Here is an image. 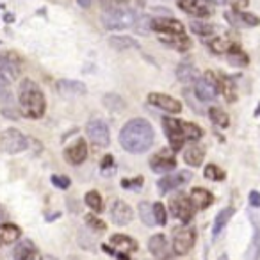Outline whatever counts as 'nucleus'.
I'll use <instances>...</instances> for the list:
<instances>
[{"instance_id":"obj_1","label":"nucleus","mask_w":260,"mask_h":260,"mask_svg":"<svg viewBox=\"0 0 260 260\" xmlns=\"http://www.w3.org/2000/svg\"><path fill=\"white\" fill-rule=\"evenodd\" d=\"M155 141V130L150 121L143 118H134L125 123L119 132V143L128 153H145L152 148Z\"/></svg>"},{"instance_id":"obj_2","label":"nucleus","mask_w":260,"mask_h":260,"mask_svg":"<svg viewBox=\"0 0 260 260\" xmlns=\"http://www.w3.org/2000/svg\"><path fill=\"white\" fill-rule=\"evenodd\" d=\"M18 104H20L22 114L29 119L43 118L45 111H47V100H45L43 91H41V87L30 79H23L22 82H20Z\"/></svg>"},{"instance_id":"obj_3","label":"nucleus","mask_w":260,"mask_h":260,"mask_svg":"<svg viewBox=\"0 0 260 260\" xmlns=\"http://www.w3.org/2000/svg\"><path fill=\"white\" fill-rule=\"evenodd\" d=\"M138 20V9H114V11H105L102 15V25L107 30H121L136 27Z\"/></svg>"},{"instance_id":"obj_4","label":"nucleus","mask_w":260,"mask_h":260,"mask_svg":"<svg viewBox=\"0 0 260 260\" xmlns=\"http://www.w3.org/2000/svg\"><path fill=\"white\" fill-rule=\"evenodd\" d=\"M29 148V141L18 128H6L0 134V150L9 155H16Z\"/></svg>"},{"instance_id":"obj_5","label":"nucleus","mask_w":260,"mask_h":260,"mask_svg":"<svg viewBox=\"0 0 260 260\" xmlns=\"http://www.w3.org/2000/svg\"><path fill=\"white\" fill-rule=\"evenodd\" d=\"M196 232L189 226H178L173 230V251L177 255H187L194 246Z\"/></svg>"},{"instance_id":"obj_6","label":"nucleus","mask_w":260,"mask_h":260,"mask_svg":"<svg viewBox=\"0 0 260 260\" xmlns=\"http://www.w3.org/2000/svg\"><path fill=\"white\" fill-rule=\"evenodd\" d=\"M170 210L177 219H180L182 223H189L194 217L196 207L192 205L191 198L185 194H178L175 198H171L170 202Z\"/></svg>"},{"instance_id":"obj_7","label":"nucleus","mask_w":260,"mask_h":260,"mask_svg":"<svg viewBox=\"0 0 260 260\" xmlns=\"http://www.w3.org/2000/svg\"><path fill=\"white\" fill-rule=\"evenodd\" d=\"M86 134L89 141L98 148H105L111 143V134H109V126L102 119H91L86 125Z\"/></svg>"},{"instance_id":"obj_8","label":"nucleus","mask_w":260,"mask_h":260,"mask_svg":"<svg viewBox=\"0 0 260 260\" xmlns=\"http://www.w3.org/2000/svg\"><path fill=\"white\" fill-rule=\"evenodd\" d=\"M162 126L164 132L168 136V141H170V150L173 153H177L178 150L184 148L185 138L182 134V125L178 119L175 118H162Z\"/></svg>"},{"instance_id":"obj_9","label":"nucleus","mask_w":260,"mask_h":260,"mask_svg":"<svg viewBox=\"0 0 260 260\" xmlns=\"http://www.w3.org/2000/svg\"><path fill=\"white\" fill-rule=\"evenodd\" d=\"M150 168L159 175L170 173L177 168V159H175L171 150H160L150 159Z\"/></svg>"},{"instance_id":"obj_10","label":"nucleus","mask_w":260,"mask_h":260,"mask_svg":"<svg viewBox=\"0 0 260 260\" xmlns=\"http://www.w3.org/2000/svg\"><path fill=\"white\" fill-rule=\"evenodd\" d=\"M191 178H192V175L189 173V171L182 170V171H177V173H171V175L162 177L159 182H157V187H159V192L166 194V192L173 191V189H178V187H182V185H185Z\"/></svg>"},{"instance_id":"obj_11","label":"nucleus","mask_w":260,"mask_h":260,"mask_svg":"<svg viewBox=\"0 0 260 260\" xmlns=\"http://www.w3.org/2000/svg\"><path fill=\"white\" fill-rule=\"evenodd\" d=\"M177 6L187 15L194 18H207L212 15V8L209 6L207 0H178Z\"/></svg>"},{"instance_id":"obj_12","label":"nucleus","mask_w":260,"mask_h":260,"mask_svg":"<svg viewBox=\"0 0 260 260\" xmlns=\"http://www.w3.org/2000/svg\"><path fill=\"white\" fill-rule=\"evenodd\" d=\"M148 104H152L153 107L162 109V111L170 112V114H178L182 112V104L177 98L170 96L164 93H150L148 94Z\"/></svg>"},{"instance_id":"obj_13","label":"nucleus","mask_w":260,"mask_h":260,"mask_svg":"<svg viewBox=\"0 0 260 260\" xmlns=\"http://www.w3.org/2000/svg\"><path fill=\"white\" fill-rule=\"evenodd\" d=\"M152 29L160 36H173V34H184V25L175 18H155L152 20Z\"/></svg>"},{"instance_id":"obj_14","label":"nucleus","mask_w":260,"mask_h":260,"mask_svg":"<svg viewBox=\"0 0 260 260\" xmlns=\"http://www.w3.org/2000/svg\"><path fill=\"white\" fill-rule=\"evenodd\" d=\"M111 219L116 226H126L132 221V209L123 200H116L111 207Z\"/></svg>"},{"instance_id":"obj_15","label":"nucleus","mask_w":260,"mask_h":260,"mask_svg":"<svg viewBox=\"0 0 260 260\" xmlns=\"http://www.w3.org/2000/svg\"><path fill=\"white\" fill-rule=\"evenodd\" d=\"M64 159L73 166H79L87 159V143L84 139H77L73 141L68 148L64 150Z\"/></svg>"},{"instance_id":"obj_16","label":"nucleus","mask_w":260,"mask_h":260,"mask_svg":"<svg viewBox=\"0 0 260 260\" xmlns=\"http://www.w3.org/2000/svg\"><path fill=\"white\" fill-rule=\"evenodd\" d=\"M57 91L66 98H75V96H84L87 93V87L80 80H68L62 79L57 82Z\"/></svg>"},{"instance_id":"obj_17","label":"nucleus","mask_w":260,"mask_h":260,"mask_svg":"<svg viewBox=\"0 0 260 260\" xmlns=\"http://www.w3.org/2000/svg\"><path fill=\"white\" fill-rule=\"evenodd\" d=\"M13 258L15 260H41L40 253L36 249V244H34L30 239H23L13 249Z\"/></svg>"},{"instance_id":"obj_18","label":"nucleus","mask_w":260,"mask_h":260,"mask_svg":"<svg viewBox=\"0 0 260 260\" xmlns=\"http://www.w3.org/2000/svg\"><path fill=\"white\" fill-rule=\"evenodd\" d=\"M189 198H191L192 205L196 207V210H205V209H209V207L212 205V202H214L212 192H210L209 189H203V187L191 189V194H189Z\"/></svg>"},{"instance_id":"obj_19","label":"nucleus","mask_w":260,"mask_h":260,"mask_svg":"<svg viewBox=\"0 0 260 260\" xmlns=\"http://www.w3.org/2000/svg\"><path fill=\"white\" fill-rule=\"evenodd\" d=\"M148 249L155 258H166L170 253V244H168V239L164 237V234L152 235L148 241Z\"/></svg>"},{"instance_id":"obj_20","label":"nucleus","mask_w":260,"mask_h":260,"mask_svg":"<svg viewBox=\"0 0 260 260\" xmlns=\"http://www.w3.org/2000/svg\"><path fill=\"white\" fill-rule=\"evenodd\" d=\"M194 93H196V96L200 98L202 102H212V100H216L217 98V89H216V86L214 84H210L207 79H198L194 82Z\"/></svg>"},{"instance_id":"obj_21","label":"nucleus","mask_w":260,"mask_h":260,"mask_svg":"<svg viewBox=\"0 0 260 260\" xmlns=\"http://www.w3.org/2000/svg\"><path fill=\"white\" fill-rule=\"evenodd\" d=\"M0 72L9 79H16L20 73V61L13 54H0Z\"/></svg>"},{"instance_id":"obj_22","label":"nucleus","mask_w":260,"mask_h":260,"mask_svg":"<svg viewBox=\"0 0 260 260\" xmlns=\"http://www.w3.org/2000/svg\"><path fill=\"white\" fill-rule=\"evenodd\" d=\"M104 11H114V9H141L145 6L143 0H100Z\"/></svg>"},{"instance_id":"obj_23","label":"nucleus","mask_w":260,"mask_h":260,"mask_svg":"<svg viewBox=\"0 0 260 260\" xmlns=\"http://www.w3.org/2000/svg\"><path fill=\"white\" fill-rule=\"evenodd\" d=\"M22 237L20 226L13 223H0V242L2 244H13Z\"/></svg>"},{"instance_id":"obj_24","label":"nucleus","mask_w":260,"mask_h":260,"mask_svg":"<svg viewBox=\"0 0 260 260\" xmlns=\"http://www.w3.org/2000/svg\"><path fill=\"white\" fill-rule=\"evenodd\" d=\"M160 43L175 48L178 52H185L191 48V40L185 34H173V36H160Z\"/></svg>"},{"instance_id":"obj_25","label":"nucleus","mask_w":260,"mask_h":260,"mask_svg":"<svg viewBox=\"0 0 260 260\" xmlns=\"http://www.w3.org/2000/svg\"><path fill=\"white\" fill-rule=\"evenodd\" d=\"M111 244L114 246L119 253H128V251H136V249H138V242H136L134 239H130L128 235H123V234L112 235Z\"/></svg>"},{"instance_id":"obj_26","label":"nucleus","mask_w":260,"mask_h":260,"mask_svg":"<svg viewBox=\"0 0 260 260\" xmlns=\"http://www.w3.org/2000/svg\"><path fill=\"white\" fill-rule=\"evenodd\" d=\"M203 159H205V148H203V146H200V145H191L184 152V160L192 168L202 166Z\"/></svg>"},{"instance_id":"obj_27","label":"nucleus","mask_w":260,"mask_h":260,"mask_svg":"<svg viewBox=\"0 0 260 260\" xmlns=\"http://www.w3.org/2000/svg\"><path fill=\"white\" fill-rule=\"evenodd\" d=\"M232 20V23H235L237 27H258L260 25V18L251 13H244V11H235L234 16L226 15Z\"/></svg>"},{"instance_id":"obj_28","label":"nucleus","mask_w":260,"mask_h":260,"mask_svg":"<svg viewBox=\"0 0 260 260\" xmlns=\"http://www.w3.org/2000/svg\"><path fill=\"white\" fill-rule=\"evenodd\" d=\"M226 59L232 66H237V68H244V66L249 64L248 54H246L244 50H241L237 45H234V47L226 52Z\"/></svg>"},{"instance_id":"obj_29","label":"nucleus","mask_w":260,"mask_h":260,"mask_svg":"<svg viewBox=\"0 0 260 260\" xmlns=\"http://www.w3.org/2000/svg\"><path fill=\"white\" fill-rule=\"evenodd\" d=\"M232 216H234V209H232V207H226V209L219 210V214L216 216V221H214V226H212V237L214 239L223 232V228L228 224V221L232 219Z\"/></svg>"},{"instance_id":"obj_30","label":"nucleus","mask_w":260,"mask_h":260,"mask_svg":"<svg viewBox=\"0 0 260 260\" xmlns=\"http://www.w3.org/2000/svg\"><path fill=\"white\" fill-rule=\"evenodd\" d=\"M177 79L184 84H189V82H196L200 79V73L194 66L191 64H180L177 68Z\"/></svg>"},{"instance_id":"obj_31","label":"nucleus","mask_w":260,"mask_h":260,"mask_svg":"<svg viewBox=\"0 0 260 260\" xmlns=\"http://www.w3.org/2000/svg\"><path fill=\"white\" fill-rule=\"evenodd\" d=\"M109 45L116 50H128V48H138L139 43L128 36H111L109 38Z\"/></svg>"},{"instance_id":"obj_32","label":"nucleus","mask_w":260,"mask_h":260,"mask_svg":"<svg viewBox=\"0 0 260 260\" xmlns=\"http://www.w3.org/2000/svg\"><path fill=\"white\" fill-rule=\"evenodd\" d=\"M102 102H104L105 107L112 112H121V111H125V107H126L125 100H123L121 96H118V94H105V96L102 98Z\"/></svg>"},{"instance_id":"obj_33","label":"nucleus","mask_w":260,"mask_h":260,"mask_svg":"<svg viewBox=\"0 0 260 260\" xmlns=\"http://www.w3.org/2000/svg\"><path fill=\"white\" fill-rule=\"evenodd\" d=\"M209 118L212 119L214 125L221 126V128H226V126L230 125V118H228V114L219 107H210L209 109Z\"/></svg>"},{"instance_id":"obj_34","label":"nucleus","mask_w":260,"mask_h":260,"mask_svg":"<svg viewBox=\"0 0 260 260\" xmlns=\"http://www.w3.org/2000/svg\"><path fill=\"white\" fill-rule=\"evenodd\" d=\"M180 125H182V134H184L185 139H191V141H198V139H202L203 130L200 128L196 123L180 121Z\"/></svg>"},{"instance_id":"obj_35","label":"nucleus","mask_w":260,"mask_h":260,"mask_svg":"<svg viewBox=\"0 0 260 260\" xmlns=\"http://www.w3.org/2000/svg\"><path fill=\"white\" fill-rule=\"evenodd\" d=\"M84 202H86V205L89 207L93 212H102L104 210V202H102V196L98 191H87L86 196H84Z\"/></svg>"},{"instance_id":"obj_36","label":"nucleus","mask_w":260,"mask_h":260,"mask_svg":"<svg viewBox=\"0 0 260 260\" xmlns=\"http://www.w3.org/2000/svg\"><path fill=\"white\" fill-rule=\"evenodd\" d=\"M138 209H139V217H141L143 224H146V226H153V224H155V217H153L152 205H150L148 202H141Z\"/></svg>"},{"instance_id":"obj_37","label":"nucleus","mask_w":260,"mask_h":260,"mask_svg":"<svg viewBox=\"0 0 260 260\" xmlns=\"http://www.w3.org/2000/svg\"><path fill=\"white\" fill-rule=\"evenodd\" d=\"M232 47H234V43L228 40H223V38H214V40L209 41V48L214 54H226Z\"/></svg>"},{"instance_id":"obj_38","label":"nucleus","mask_w":260,"mask_h":260,"mask_svg":"<svg viewBox=\"0 0 260 260\" xmlns=\"http://www.w3.org/2000/svg\"><path fill=\"white\" fill-rule=\"evenodd\" d=\"M152 209H153V217H155V224H160V226H164V224L168 223L166 207L162 205V202H155L152 205Z\"/></svg>"},{"instance_id":"obj_39","label":"nucleus","mask_w":260,"mask_h":260,"mask_svg":"<svg viewBox=\"0 0 260 260\" xmlns=\"http://www.w3.org/2000/svg\"><path fill=\"white\" fill-rule=\"evenodd\" d=\"M191 32L198 34V36H210V34H214V25H210V23H203V22H191Z\"/></svg>"},{"instance_id":"obj_40","label":"nucleus","mask_w":260,"mask_h":260,"mask_svg":"<svg viewBox=\"0 0 260 260\" xmlns=\"http://www.w3.org/2000/svg\"><path fill=\"white\" fill-rule=\"evenodd\" d=\"M203 175H205V178H209V180H214V182H219V180H223V178H224V171L219 170L216 164H209V166H205V170H203Z\"/></svg>"},{"instance_id":"obj_41","label":"nucleus","mask_w":260,"mask_h":260,"mask_svg":"<svg viewBox=\"0 0 260 260\" xmlns=\"http://www.w3.org/2000/svg\"><path fill=\"white\" fill-rule=\"evenodd\" d=\"M86 224L94 232H104L105 228H107V224H105L100 217L94 216V214H87V216H86Z\"/></svg>"},{"instance_id":"obj_42","label":"nucleus","mask_w":260,"mask_h":260,"mask_svg":"<svg viewBox=\"0 0 260 260\" xmlns=\"http://www.w3.org/2000/svg\"><path fill=\"white\" fill-rule=\"evenodd\" d=\"M52 184L57 189H68L72 185V180L64 175H52Z\"/></svg>"},{"instance_id":"obj_43","label":"nucleus","mask_w":260,"mask_h":260,"mask_svg":"<svg viewBox=\"0 0 260 260\" xmlns=\"http://www.w3.org/2000/svg\"><path fill=\"white\" fill-rule=\"evenodd\" d=\"M249 205L258 209L260 207V192L258 191H251L249 192Z\"/></svg>"},{"instance_id":"obj_44","label":"nucleus","mask_w":260,"mask_h":260,"mask_svg":"<svg viewBox=\"0 0 260 260\" xmlns=\"http://www.w3.org/2000/svg\"><path fill=\"white\" fill-rule=\"evenodd\" d=\"M249 4V0H232V6H234L235 11H242V9H246Z\"/></svg>"},{"instance_id":"obj_45","label":"nucleus","mask_w":260,"mask_h":260,"mask_svg":"<svg viewBox=\"0 0 260 260\" xmlns=\"http://www.w3.org/2000/svg\"><path fill=\"white\" fill-rule=\"evenodd\" d=\"M143 185V178L138 177L136 180H123V187H141Z\"/></svg>"},{"instance_id":"obj_46","label":"nucleus","mask_w":260,"mask_h":260,"mask_svg":"<svg viewBox=\"0 0 260 260\" xmlns=\"http://www.w3.org/2000/svg\"><path fill=\"white\" fill-rule=\"evenodd\" d=\"M112 166V157L111 155H105L104 159H102V170H107V168Z\"/></svg>"},{"instance_id":"obj_47","label":"nucleus","mask_w":260,"mask_h":260,"mask_svg":"<svg viewBox=\"0 0 260 260\" xmlns=\"http://www.w3.org/2000/svg\"><path fill=\"white\" fill-rule=\"evenodd\" d=\"M77 2H79V6H82V8H89L93 0H77Z\"/></svg>"},{"instance_id":"obj_48","label":"nucleus","mask_w":260,"mask_h":260,"mask_svg":"<svg viewBox=\"0 0 260 260\" xmlns=\"http://www.w3.org/2000/svg\"><path fill=\"white\" fill-rule=\"evenodd\" d=\"M4 219H6V210L0 205V223H4Z\"/></svg>"},{"instance_id":"obj_49","label":"nucleus","mask_w":260,"mask_h":260,"mask_svg":"<svg viewBox=\"0 0 260 260\" xmlns=\"http://www.w3.org/2000/svg\"><path fill=\"white\" fill-rule=\"evenodd\" d=\"M207 2H214V4H221V6H223L226 0H207Z\"/></svg>"},{"instance_id":"obj_50","label":"nucleus","mask_w":260,"mask_h":260,"mask_svg":"<svg viewBox=\"0 0 260 260\" xmlns=\"http://www.w3.org/2000/svg\"><path fill=\"white\" fill-rule=\"evenodd\" d=\"M41 260H57V258H55V256H52V255H47V256H43Z\"/></svg>"}]
</instances>
